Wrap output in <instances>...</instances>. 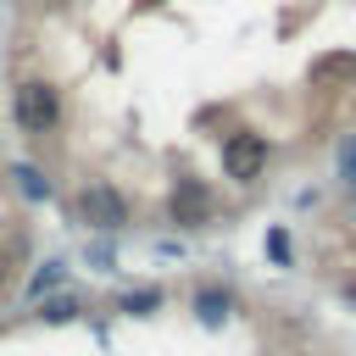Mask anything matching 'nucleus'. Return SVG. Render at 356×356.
Returning a JSON list of instances; mask_svg holds the SVG:
<instances>
[{"label":"nucleus","instance_id":"f257e3e1","mask_svg":"<svg viewBox=\"0 0 356 356\" xmlns=\"http://www.w3.org/2000/svg\"><path fill=\"white\" fill-rule=\"evenodd\" d=\"M11 111H17V122H22L28 134H44V128L61 117V100H56V89H50V83L28 78V83H17V100H11Z\"/></svg>","mask_w":356,"mask_h":356},{"label":"nucleus","instance_id":"f03ea898","mask_svg":"<svg viewBox=\"0 0 356 356\" xmlns=\"http://www.w3.org/2000/svg\"><path fill=\"white\" fill-rule=\"evenodd\" d=\"M261 167H267V139H261V134H228V139H222V172H228L234 184L261 178Z\"/></svg>","mask_w":356,"mask_h":356},{"label":"nucleus","instance_id":"7ed1b4c3","mask_svg":"<svg viewBox=\"0 0 356 356\" xmlns=\"http://www.w3.org/2000/svg\"><path fill=\"white\" fill-rule=\"evenodd\" d=\"M83 217H89L95 228H122V222H128V206H122V195H117L111 184H89V189H83Z\"/></svg>","mask_w":356,"mask_h":356},{"label":"nucleus","instance_id":"20e7f679","mask_svg":"<svg viewBox=\"0 0 356 356\" xmlns=\"http://www.w3.org/2000/svg\"><path fill=\"white\" fill-rule=\"evenodd\" d=\"M356 78V50H339V56H317L312 61V83H345Z\"/></svg>","mask_w":356,"mask_h":356},{"label":"nucleus","instance_id":"39448f33","mask_svg":"<svg viewBox=\"0 0 356 356\" xmlns=\"http://www.w3.org/2000/svg\"><path fill=\"white\" fill-rule=\"evenodd\" d=\"M172 217H178V222H200V217H206V189H200V184H178Z\"/></svg>","mask_w":356,"mask_h":356},{"label":"nucleus","instance_id":"423d86ee","mask_svg":"<svg viewBox=\"0 0 356 356\" xmlns=\"http://www.w3.org/2000/svg\"><path fill=\"white\" fill-rule=\"evenodd\" d=\"M195 306H200V317H206V323H217V317H228V295H217V289H206V295H200Z\"/></svg>","mask_w":356,"mask_h":356},{"label":"nucleus","instance_id":"0eeeda50","mask_svg":"<svg viewBox=\"0 0 356 356\" xmlns=\"http://www.w3.org/2000/svg\"><path fill=\"white\" fill-rule=\"evenodd\" d=\"M56 284H61V267L50 261V267H44V273H39L33 284H28V295H44V289H56Z\"/></svg>","mask_w":356,"mask_h":356},{"label":"nucleus","instance_id":"6e6552de","mask_svg":"<svg viewBox=\"0 0 356 356\" xmlns=\"http://www.w3.org/2000/svg\"><path fill=\"white\" fill-rule=\"evenodd\" d=\"M17 178H22V189H28V195H33V200H39V195H44V184H39V172H33V167H17Z\"/></svg>","mask_w":356,"mask_h":356},{"label":"nucleus","instance_id":"1a4fd4ad","mask_svg":"<svg viewBox=\"0 0 356 356\" xmlns=\"http://www.w3.org/2000/svg\"><path fill=\"white\" fill-rule=\"evenodd\" d=\"M72 312H78V300H50V306H44V317H56V323L72 317Z\"/></svg>","mask_w":356,"mask_h":356},{"label":"nucleus","instance_id":"9d476101","mask_svg":"<svg viewBox=\"0 0 356 356\" xmlns=\"http://www.w3.org/2000/svg\"><path fill=\"white\" fill-rule=\"evenodd\" d=\"M345 295H350V300H356V278H350V284H345Z\"/></svg>","mask_w":356,"mask_h":356},{"label":"nucleus","instance_id":"9b49d317","mask_svg":"<svg viewBox=\"0 0 356 356\" xmlns=\"http://www.w3.org/2000/svg\"><path fill=\"white\" fill-rule=\"evenodd\" d=\"M0 273H6V267H0Z\"/></svg>","mask_w":356,"mask_h":356}]
</instances>
